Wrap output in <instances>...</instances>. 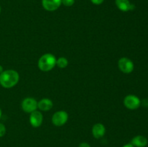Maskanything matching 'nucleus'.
<instances>
[{"label": "nucleus", "mask_w": 148, "mask_h": 147, "mask_svg": "<svg viewBox=\"0 0 148 147\" xmlns=\"http://www.w3.org/2000/svg\"><path fill=\"white\" fill-rule=\"evenodd\" d=\"M19 79L17 71L12 69L5 70L0 74V84L4 88H12L17 84Z\"/></svg>", "instance_id": "nucleus-1"}, {"label": "nucleus", "mask_w": 148, "mask_h": 147, "mask_svg": "<svg viewBox=\"0 0 148 147\" xmlns=\"http://www.w3.org/2000/svg\"><path fill=\"white\" fill-rule=\"evenodd\" d=\"M56 65V59L53 54L46 53L40 56L38 62V68L43 71H49Z\"/></svg>", "instance_id": "nucleus-2"}, {"label": "nucleus", "mask_w": 148, "mask_h": 147, "mask_svg": "<svg viewBox=\"0 0 148 147\" xmlns=\"http://www.w3.org/2000/svg\"><path fill=\"white\" fill-rule=\"evenodd\" d=\"M68 120V114L66 111L60 110L56 112L52 116V122L56 126H62Z\"/></svg>", "instance_id": "nucleus-3"}, {"label": "nucleus", "mask_w": 148, "mask_h": 147, "mask_svg": "<svg viewBox=\"0 0 148 147\" xmlns=\"http://www.w3.org/2000/svg\"><path fill=\"white\" fill-rule=\"evenodd\" d=\"M118 66L124 74H130L134 70V63L132 61L126 57H123L119 60Z\"/></svg>", "instance_id": "nucleus-4"}, {"label": "nucleus", "mask_w": 148, "mask_h": 147, "mask_svg": "<svg viewBox=\"0 0 148 147\" xmlns=\"http://www.w3.org/2000/svg\"><path fill=\"white\" fill-rule=\"evenodd\" d=\"M22 109L25 112L31 113L37 110L38 102L32 97H27L22 102Z\"/></svg>", "instance_id": "nucleus-5"}, {"label": "nucleus", "mask_w": 148, "mask_h": 147, "mask_svg": "<svg viewBox=\"0 0 148 147\" xmlns=\"http://www.w3.org/2000/svg\"><path fill=\"white\" fill-rule=\"evenodd\" d=\"M124 104L130 110H136L141 105V101L137 96L133 95H127L124 99Z\"/></svg>", "instance_id": "nucleus-6"}, {"label": "nucleus", "mask_w": 148, "mask_h": 147, "mask_svg": "<svg viewBox=\"0 0 148 147\" xmlns=\"http://www.w3.org/2000/svg\"><path fill=\"white\" fill-rule=\"evenodd\" d=\"M62 0H42V6L46 10L53 12L59 8Z\"/></svg>", "instance_id": "nucleus-7"}, {"label": "nucleus", "mask_w": 148, "mask_h": 147, "mask_svg": "<svg viewBox=\"0 0 148 147\" xmlns=\"http://www.w3.org/2000/svg\"><path fill=\"white\" fill-rule=\"evenodd\" d=\"M43 116L42 113L39 111H34L31 112L30 115V125L34 128H38L41 125L43 122Z\"/></svg>", "instance_id": "nucleus-8"}, {"label": "nucleus", "mask_w": 148, "mask_h": 147, "mask_svg": "<svg viewBox=\"0 0 148 147\" xmlns=\"http://www.w3.org/2000/svg\"><path fill=\"white\" fill-rule=\"evenodd\" d=\"M115 2L119 10L122 12H128L135 8L134 4H131L130 0H115Z\"/></svg>", "instance_id": "nucleus-9"}, {"label": "nucleus", "mask_w": 148, "mask_h": 147, "mask_svg": "<svg viewBox=\"0 0 148 147\" xmlns=\"http://www.w3.org/2000/svg\"><path fill=\"white\" fill-rule=\"evenodd\" d=\"M106 128L102 123H96L92 126V133L94 138H101L105 135Z\"/></svg>", "instance_id": "nucleus-10"}, {"label": "nucleus", "mask_w": 148, "mask_h": 147, "mask_svg": "<svg viewBox=\"0 0 148 147\" xmlns=\"http://www.w3.org/2000/svg\"><path fill=\"white\" fill-rule=\"evenodd\" d=\"M147 139L143 135H137L132 139L130 144L134 147H145L147 145Z\"/></svg>", "instance_id": "nucleus-11"}, {"label": "nucleus", "mask_w": 148, "mask_h": 147, "mask_svg": "<svg viewBox=\"0 0 148 147\" xmlns=\"http://www.w3.org/2000/svg\"><path fill=\"white\" fill-rule=\"evenodd\" d=\"M53 107V102L50 99L43 98L38 102V108L42 111H49Z\"/></svg>", "instance_id": "nucleus-12"}, {"label": "nucleus", "mask_w": 148, "mask_h": 147, "mask_svg": "<svg viewBox=\"0 0 148 147\" xmlns=\"http://www.w3.org/2000/svg\"><path fill=\"white\" fill-rule=\"evenodd\" d=\"M68 60L64 57H60L56 60V65L61 69H64L68 66Z\"/></svg>", "instance_id": "nucleus-13"}, {"label": "nucleus", "mask_w": 148, "mask_h": 147, "mask_svg": "<svg viewBox=\"0 0 148 147\" xmlns=\"http://www.w3.org/2000/svg\"><path fill=\"white\" fill-rule=\"evenodd\" d=\"M75 1V0H62V4L65 7H72Z\"/></svg>", "instance_id": "nucleus-14"}, {"label": "nucleus", "mask_w": 148, "mask_h": 147, "mask_svg": "<svg viewBox=\"0 0 148 147\" xmlns=\"http://www.w3.org/2000/svg\"><path fill=\"white\" fill-rule=\"evenodd\" d=\"M6 133V128L4 124L0 123V138L4 136Z\"/></svg>", "instance_id": "nucleus-15"}, {"label": "nucleus", "mask_w": 148, "mask_h": 147, "mask_svg": "<svg viewBox=\"0 0 148 147\" xmlns=\"http://www.w3.org/2000/svg\"><path fill=\"white\" fill-rule=\"evenodd\" d=\"M90 1L95 5H100L103 2L104 0H90Z\"/></svg>", "instance_id": "nucleus-16"}, {"label": "nucleus", "mask_w": 148, "mask_h": 147, "mask_svg": "<svg viewBox=\"0 0 148 147\" xmlns=\"http://www.w3.org/2000/svg\"><path fill=\"white\" fill-rule=\"evenodd\" d=\"M79 147H91V146H90L89 144H88V143L82 142V143H81L80 144H79Z\"/></svg>", "instance_id": "nucleus-17"}, {"label": "nucleus", "mask_w": 148, "mask_h": 147, "mask_svg": "<svg viewBox=\"0 0 148 147\" xmlns=\"http://www.w3.org/2000/svg\"><path fill=\"white\" fill-rule=\"evenodd\" d=\"M123 147H134V146L132 145V144H125V145H124Z\"/></svg>", "instance_id": "nucleus-18"}, {"label": "nucleus", "mask_w": 148, "mask_h": 147, "mask_svg": "<svg viewBox=\"0 0 148 147\" xmlns=\"http://www.w3.org/2000/svg\"><path fill=\"white\" fill-rule=\"evenodd\" d=\"M3 71H4V70H3L2 66H1V65H0V74H1Z\"/></svg>", "instance_id": "nucleus-19"}, {"label": "nucleus", "mask_w": 148, "mask_h": 147, "mask_svg": "<svg viewBox=\"0 0 148 147\" xmlns=\"http://www.w3.org/2000/svg\"><path fill=\"white\" fill-rule=\"evenodd\" d=\"M1 109H0V118H1Z\"/></svg>", "instance_id": "nucleus-20"}, {"label": "nucleus", "mask_w": 148, "mask_h": 147, "mask_svg": "<svg viewBox=\"0 0 148 147\" xmlns=\"http://www.w3.org/2000/svg\"><path fill=\"white\" fill-rule=\"evenodd\" d=\"M0 13H1V7H0Z\"/></svg>", "instance_id": "nucleus-21"}]
</instances>
